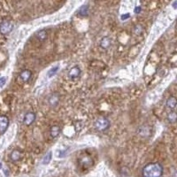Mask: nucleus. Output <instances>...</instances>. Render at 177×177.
<instances>
[{
	"mask_svg": "<svg viewBox=\"0 0 177 177\" xmlns=\"http://www.w3.org/2000/svg\"><path fill=\"white\" fill-rule=\"evenodd\" d=\"M163 167L160 163H149L143 168L144 177H161Z\"/></svg>",
	"mask_w": 177,
	"mask_h": 177,
	"instance_id": "1",
	"label": "nucleus"
},
{
	"mask_svg": "<svg viewBox=\"0 0 177 177\" xmlns=\"http://www.w3.org/2000/svg\"><path fill=\"white\" fill-rule=\"evenodd\" d=\"M13 23L9 20H4L0 23V33L2 35H7L13 29Z\"/></svg>",
	"mask_w": 177,
	"mask_h": 177,
	"instance_id": "2",
	"label": "nucleus"
},
{
	"mask_svg": "<svg viewBox=\"0 0 177 177\" xmlns=\"http://www.w3.org/2000/svg\"><path fill=\"white\" fill-rule=\"evenodd\" d=\"M110 127V121L105 118H99L95 121V128L98 131H105Z\"/></svg>",
	"mask_w": 177,
	"mask_h": 177,
	"instance_id": "3",
	"label": "nucleus"
},
{
	"mask_svg": "<svg viewBox=\"0 0 177 177\" xmlns=\"http://www.w3.org/2000/svg\"><path fill=\"white\" fill-rule=\"evenodd\" d=\"M47 101H48V104H49L50 106L55 107V106H57V105L59 104V101H60V96H59V93L53 92V93H52V94L48 96Z\"/></svg>",
	"mask_w": 177,
	"mask_h": 177,
	"instance_id": "4",
	"label": "nucleus"
},
{
	"mask_svg": "<svg viewBox=\"0 0 177 177\" xmlns=\"http://www.w3.org/2000/svg\"><path fill=\"white\" fill-rule=\"evenodd\" d=\"M9 125V119L5 115H0V133L3 134L6 131Z\"/></svg>",
	"mask_w": 177,
	"mask_h": 177,
	"instance_id": "5",
	"label": "nucleus"
},
{
	"mask_svg": "<svg viewBox=\"0 0 177 177\" xmlns=\"http://www.w3.org/2000/svg\"><path fill=\"white\" fill-rule=\"evenodd\" d=\"M36 120V113L33 112H28L25 114L24 116V120H23V122L25 125L27 126H29L31 125Z\"/></svg>",
	"mask_w": 177,
	"mask_h": 177,
	"instance_id": "6",
	"label": "nucleus"
},
{
	"mask_svg": "<svg viewBox=\"0 0 177 177\" xmlns=\"http://www.w3.org/2000/svg\"><path fill=\"white\" fill-rule=\"evenodd\" d=\"M81 73H82V71H81L80 67L76 66V67H74L73 68H71V69L69 70L67 75H68V77H69L70 79L75 80V79L78 78V77L81 75Z\"/></svg>",
	"mask_w": 177,
	"mask_h": 177,
	"instance_id": "7",
	"label": "nucleus"
},
{
	"mask_svg": "<svg viewBox=\"0 0 177 177\" xmlns=\"http://www.w3.org/2000/svg\"><path fill=\"white\" fill-rule=\"evenodd\" d=\"M79 163H80V165H81L83 168H89V167L93 164V161H92V160H91L89 157H88V156H84V157H83L82 159L79 160Z\"/></svg>",
	"mask_w": 177,
	"mask_h": 177,
	"instance_id": "8",
	"label": "nucleus"
},
{
	"mask_svg": "<svg viewBox=\"0 0 177 177\" xmlns=\"http://www.w3.org/2000/svg\"><path fill=\"white\" fill-rule=\"evenodd\" d=\"M32 77V72L30 70H24L20 73V78L23 83H28Z\"/></svg>",
	"mask_w": 177,
	"mask_h": 177,
	"instance_id": "9",
	"label": "nucleus"
},
{
	"mask_svg": "<svg viewBox=\"0 0 177 177\" xmlns=\"http://www.w3.org/2000/svg\"><path fill=\"white\" fill-rule=\"evenodd\" d=\"M60 132H61L60 128H59V126L55 125V126H52V127L51 128V132H50V134H51V136H52V138H56V137H58V136L60 135Z\"/></svg>",
	"mask_w": 177,
	"mask_h": 177,
	"instance_id": "10",
	"label": "nucleus"
},
{
	"mask_svg": "<svg viewBox=\"0 0 177 177\" xmlns=\"http://www.w3.org/2000/svg\"><path fill=\"white\" fill-rule=\"evenodd\" d=\"M166 105L168 109L172 110L174 109L176 106V98L175 96H170L168 97V99L167 100V103H166Z\"/></svg>",
	"mask_w": 177,
	"mask_h": 177,
	"instance_id": "11",
	"label": "nucleus"
},
{
	"mask_svg": "<svg viewBox=\"0 0 177 177\" xmlns=\"http://www.w3.org/2000/svg\"><path fill=\"white\" fill-rule=\"evenodd\" d=\"M10 158H11V160H12V161H18V160H20V158H21V152H20V151H18V150H14V151H12V153H11V155H10Z\"/></svg>",
	"mask_w": 177,
	"mask_h": 177,
	"instance_id": "12",
	"label": "nucleus"
},
{
	"mask_svg": "<svg viewBox=\"0 0 177 177\" xmlns=\"http://www.w3.org/2000/svg\"><path fill=\"white\" fill-rule=\"evenodd\" d=\"M110 45H111V40H110V38L106 37V36L103 37L102 40H101V42H100V46L103 49H107V48L110 47Z\"/></svg>",
	"mask_w": 177,
	"mask_h": 177,
	"instance_id": "13",
	"label": "nucleus"
},
{
	"mask_svg": "<svg viewBox=\"0 0 177 177\" xmlns=\"http://www.w3.org/2000/svg\"><path fill=\"white\" fill-rule=\"evenodd\" d=\"M47 36H48V35H47V32L45 30H40L36 34V38L41 42H44V40H46Z\"/></svg>",
	"mask_w": 177,
	"mask_h": 177,
	"instance_id": "14",
	"label": "nucleus"
},
{
	"mask_svg": "<svg viewBox=\"0 0 177 177\" xmlns=\"http://www.w3.org/2000/svg\"><path fill=\"white\" fill-rule=\"evenodd\" d=\"M88 13H89V9L87 5H84V6L81 7L80 10H79V12H78V14H79L80 16H83V17L87 16Z\"/></svg>",
	"mask_w": 177,
	"mask_h": 177,
	"instance_id": "15",
	"label": "nucleus"
},
{
	"mask_svg": "<svg viewBox=\"0 0 177 177\" xmlns=\"http://www.w3.org/2000/svg\"><path fill=\"white\" fill-rule=\"evenodd\" d=\"M52 152H48V153L44 156V160H43V164H44V165L49 164L50 161H51V160H52Z\"/></svg>",
	"mask_w": 177,
	"mask_h": 177,
	"instance_id": "16",
	"label": "nucleus"
},
{
	"mask_svg": "<svg viewBox=\"0 0 177 177\" xmlns=\"http://www.w3.org/2000/svg\"><path fill=\"white\" fill-rule=\"evenodd\" d=\"M168 120H169L171 123H175V122L176 121V112H171L168 114Z\"/></svg>",
	"mask_w": 177,
	"mask_h": 177,
	"instance_id": "17",
	"label": "nucleus"
},
{
	"mask_svg": "<svg viewBox=\"0 0 177 177\" xmlns=\"http://www.w3.org/2000/svg\"><path fill=\"white\" fill-rule=\"evenodd\" d=\"M59 67L57 66V67H52V69H50V71L48 72V76L49 77H52L53 75H55V74L59 71Z\"/></svg>",
	"mask_w": 177,
	"mask_h": 177,
	"instance_id": "18",
	"label": "nucleus"
},
{
	"mask_svg": "<svg viewBox=\"0 0 177 177\" xmlns=\"http://www.w3.org/2000/svg\"><path fill=\"white\" fill-rule=\"evenodd\" d=\"M6 83V78L5 77H0V88L4 87Z\"/></svg>",
	"mask_w": 177,
	"mask_h": 177,
	"instance_id": "19",
	"label": "nucleus"
},
{
	"mask_svg": "<svg viewBox=\"0 0 177 177\" xmlns=\"http://www.w3.org/2000/svg\"><path fill=\"white\" fill-rule=\"evenodd\" d=\"M128 17H129V14H128V13H126V14H123V15H121V20H127V19H128Z\"/></svg>",
	"mask_w": 177,
	"mask_h": 177,
	"instance_id": "20",
	"label": "nucleus"
},
{
	"mask_svg": "<svg viewBox=\"0 0 177 177\" xmlns=\"http://www.w3.org/2000/svg\"><path fill=\"white\" fill-rule=\"evenodd\" d=\"M140 11H141V7H136V9H135V12H136V13H139V12H140Z\"/></svg>",
	"mask_w": 177,
	"mask_h": 177,
	"instance_id": "21",
	"label": "nucleus"
},
{
	"mask_svg": "<svg viewBox=\"0 0 177 177\" xmlns=\"http://www.w3.org/2000/svg\"><path fill=\"white\" fill-rule=\"evenodd\" d=\"M0 168H2V163L0 162Z\"/></svg>",
	"mask_w": 177,
	"mask_h": 177,
	"instance_id": "22",
	"label": "nucleus"
}]
</instances>
